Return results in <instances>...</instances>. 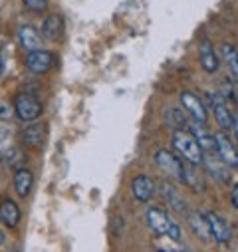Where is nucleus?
<instances>
[{"label":"nucleus","instance_id":"1","mask_svg":"<svg viewBox=\"0 0 238 252\" xmlns=\"http://www.w3.org/2000/svg\"><path fill=\"white\" fill-rule=\"evenodd\" d=\"M145 219H147V224L151 226L153 232H157L159 236H169L171 240L175 242H181L183 238V232H181V226H178L171 215L163 209H157V207H151L147 209L145 213Z\"/></svg>","mask_w":238,"mask_h":252},{"label":"nucleus","instance_id":"2","mask_svg":"<svg viewBox=\"0 0 238 252\" xmlns=\"http://www.w3.org/2000/svg\"><path fill=\"white\" fill-rule=\"evenodd\" d=\"M173 147L177 153L183 157V161L191 165H201L205 163V151L197 143V139L187 131V129H175L173 131Z\"/></svg>","mask_w":238,"mask_h":252},{"label":"nucleus","instance_id":"3","mask_svg":"<svg viewBox=\"0 0 238 252\" xmlns=\"http://www.w3.org/2000/svg\"><path fill=\"white\" fill-rule=\"evenodd\" d=\"M12 107L20 121H36L42 115V103L32 94H18Z\"/></svg>","mask_w":238,"mask_h":252},{"label":"nucleus","instance_id":"4","mask_svg":"<svg viewBox=\"0 0 238 252\" xmlns=\"http://www.w3.org/2000/svg\"><path fill=\"white\" fill-rule=\"evenodd\" d=\"M155 163L169 177L183 183V159L181 157H177L175 153H171L167 149H159V151H155Z\"/></svg>","mask_w":238,"mask_h":252},{"label":"nucleus","instance_id":"5","mask_svg":"<svg viewBox=\"0 0 238 252\" xmlns=\"http://www.w3.org/2000/svg\"><path fill=\"white\" fill-rule=\"evenodd\" d=\"M24 64H26V68H28L32 74L42 76V74H48V72L54 68L56 56H54L52 52H48V50H36V52L26 54Z\"/></svg>","mask_w":238,"mask_h":252},{"label":"nucleus","instance_id":"6","mask_svg":"<svg viewBox=\"0 0 238 252\" xmlns=\"http://www.w3.org/2000/svg\"><path fill=\"white\" fill-rule=\"evenodd\" d=\"M205 219H207V224H208L210 238H212L214 242L222 244V246L230 244V240H232V230H230L228 222H226L220 215H216V213H212V211H210V213H207V215H205Z\"/></svg>","mask_w":238,"mask_h":252},{"label":"nucleus","instance_id":"7","mask_svg":"<svg viewBox=\"0 0 238 252\" xmlns=\"http://www.w3.org/2000/svg\"><path fill=\"white\" fill-rule=\"evenodd\" d=\"M208 101H210V109L214 113L216 123L220 125L222 129H230L232 127V121H234V115H232V111H230L224 95L218 94V92H210L208 94Z\"/></svg>","mask_w":238,"mask_h":252},{"label":"nucleus","instance_id":"8","mask_svg":"<svg viewBox=\"0 0 238 252\" xmlns=\"http://www.w3.org/2000/svg\"><path fill=\"white\" fill-rule=\"evenodd\" d=\"M178 99H181L183 109L193 117L195 123H201V125L207 123L208 111H207V107H205V103H203V99H201L199 95H195L193 92H181Z\"/></svg>","mask_w":238,"mask_h":252},{"label":"nucleus","instance_id":"9","mask_svg":"<svg viewBox=\"0 0 238 252\" xmlns=\"http://www.w3.org/2000/svg\"><path fill=\"white\" fill-rule=\"evenodd\" d=\"M212 137H214V149H216L218 157L222 159V163H224L226 167H238V151H236V147L232 145L230 137H228L224 131L214 133Z\"/></svg>","mask_w":238,"mask_h":252},{"label":"nucleus","instance_id":"10","mask_svg":"<svg viewBox=\"0 0 238 252\" xmlns=\"http://www.w3.org/2000/svg\"><path fill=\"white\" fill-rule=\"evenodd\" d=\"M199 56H201V66L207 74H216L218 68H220V62H218V56L214 52V46L208 38H203L201 44H199Z\"/></svg>","mask_w":238,"mask_h":252},{"label":"nucleus","instance_id":"11","mask_svg":"<svg viewBox=\"0 0 238 252\" xmlns=\"http://www.w3.org/2000/svg\"><path fill=\"white\" fill-rule=\"evenodd\" d=\"M131 193L139 203H149L155 195V181L147 175H139L131 181Z\"/></svg>","mask_w":238,"mask_h":252},{"label":"nucleus","instance_id":"12","mask_svg":"<svg viewBox=\"0 0 238 252\" xmlns=\"http://www.w3.org/2000/svg\"><path fill=\"white\" fill-rule=\"evenodd\" d=\"M18 42H20V48L30 54V52H36V50H44L42 48V38L38 34V30L30 24H24L18 28Z\"/></svg>","mask_w":238,"mask_h":252},{"label":"nucleus","instance_id":"13","mask_svg":"<svg viewBox=\"0 0 238 252\" xmlns=\"http://www.w3.org/2000/svg\"><path fill=\"white\" fill-rule=\"evenodd\" d=\"M22 141L30 149H40L44 145V141H46V127L42 123L26 125L24 131H22Z\"/></svg>","mask_w":238,"mask_h":252},{"label":"nucleus","instance_id":"14","mask_svg":"<svg viewBox=\"0 0 238 252\" xmlns=\"http://www.w3.org/2000/svg\"><path fill=\"white\" fill-rule=\"evenodd\" d=\"M40 32L48 40H60L64 36V18L60 14H48L42 22Z\"/></svg>","mask_w":238,"mask_h":252},{"label":"nucleus","instance_id":"15","mask_svg":"<svg viewBox=\"0 0 238 252\" xmlns=\"http://www.w3.org/2000/svg\"><path fill=\"white\" fill-rule=\"evenodd\" d=\"M220 56L228 72V80L238 84V50L232 44H222L220 46Z\"/></svg>","mask_w":238,"mask_h":252},{"label":"nucleus","instance_id":"16","mask_svg":"<svg viewBox=\"0 0 238 252\" xmlns=\"http://www.w3.org/2000/svg\"><path fill=\"white\" fill-rule=\"evenodd\" d=\"M20 219H22V213L12 199H4L0 203V220H2L8 228H16Z\"/></svg>","mask_w":238,"mask_h":252},{"label":"nucleus","instance_id":"17","mask_svg":"<svg viewBox=\"0 0 238 252\" xmlns=\"http://www.w3.org/2000/svg\"><path fill=\"white\" fill-rule=\"evenodd\" d=\"M197 165H191V163H187V161H183V185H187L189 189H193V191H197V193H201V191H205V179H203V175L195 169Z\"/></svg>","mask_w":238,"mask_h":252},{"label":"nucleus","instance_id":"18","mask_svg":"<svg viewBox=\"0 0 238 252\" xmlns=\"http://www.w3.org/2000/svg\"><path fill=\"white\" fill-rule=\"evenodd\" d=\"M187 222H189V226H191V230H193V234H195L197 238H201L203 242H210V240H212V238H210V232H208L207 219H205L203 215H199V213H189V215H187Z\"/></svg>","mask_w":238,"mask_h":252},{"label":"nucleus","instance_id":"19","mask_svg":"<svg viewBox=\"0 0 238 252\" xmlns=\"http://www.w3.org/2000/svg\"><path fill=\"white\" fill-rule=\"evenodd\" d=\"M32 185H34V177H32V171L30 169H16L14 173V189L20 197H28L30 191H32Z\"/></svg>","mask_w":238,"mask_h":252},{"label":"nucleus","instance_id":"20","mask_svg":"<svg viewBox=\"0 0 238 252\" xmlns=\"http://www.w3.org/2000/svg\"><path fill=\"white\" fill-rule=\"evenodd\" d=\"M187 131L197 139V143L201 145V149H203V151H214V137H212L210 133H207V131H205L203 125L193 123Z\"/></svg>","mask_w":238,"mask_h":252},{"label":"nucleus","instance_id":"21","mask_svg":"<svg viewBox=\"0 0 238 252\" xmlns=\"http://www.w3.org/2000/svg\"><path fill=\"white\" fill-rule=\"evenodd\" d=\"M161 193H163V197L167 199V203L173 207V209H177V211H185V201H183V197L178 195V189H175L171 183H167V181H163L161 183Z\"/></svg>","mask_w":238,"mask_h":252},{"label":"nucleus","instance_id":"22","mask_svg":"<svg viewBox=\"0 0 238 252\" xmlns=\"http://www.w3.org/2000/svg\"><path fill=\"white\" fill-rule=\"evenodd\" d=\"M22 161H24V155H22L20 149H8L4 153V163L8 167H12V169H20V163Z\"/></svg>","mask_w":238,"mask_h":252},{"label":"nucleus","instance_id":"23","mask_svg":"<svg viewBox=\"0 0 238 252\" xmlns=\"http://www.w3.org/2000/svg\"><path fill=\"white\" fill-rule=\"evenodd\" d=\"M22 2L32 12H44L48 8V0H22Z\"/></svg>","mask_w":238,"mask_h":252},{"label":"nucleus","instance_id":"24","mask_svg":"<svg viewBox=\"0 0 238 252\" xmlns=\"http://www.w3.org/2000/svg\"><path fill=\"white\" fill-rule=\"evenodd\" d=\"M14 115V107L6 101H0V121H6Z\"/></svg>","mask_w":238,"mask_h":252},{"label":"nucleus","instance_id":"25","mask_svg":"<svg viewBox=\"0 0 238 252\" xmlns=\"http://www.w3.org/2000/svg\"><path fill=\"white\" fill-rule=\"evenodd\" d=\"M169 115L173 117V119H171L173 123H177V125H187L185 117H181V115H178V109H169Z\"/></svg>","mask_w":238,"mask_h":252},{"label":"nucleus","instance_id":"26","mask_svg":"<svg viewBox=\"0 0 238 252\" xmlns=\"http://www.w3.org/2000/svg\"><path fill=\"white\" fill-rule=\"evenodd\" d=\"M230 201H232L234 209H238V185H234V189H232V193H230Z\"/></svg>","mask_w":238,"mask_h":252},{"label":"nucleus","instance_id":"27","mask_svg":"<svg viewBox=\"0 0 238 252\" xmlns=\"http://www.w3.org/2000/svg\"><path fill=\"white\" fill-rule=\"evenodd\" d=\"M232 129H234V135H236V139H238V115H236L234 121H232Z\"/></svg>","mask_w":238,"mask_h":252},{"label":"nucleus","instance_id":"28","mask_svg":"<svg viewBox=\"0 0 238 252\" xmlns=\"http://www.w3.org/2000/svg\"><path fill=\"white\" fill-rule=\"evenodd\" d=\"M2 242H4V232L0 230V244H2Z\"/></svg>","mask_w":238,"mask_h":252},{"label":"nucleus","instance_id":"29","mask_svg":"<svg viewBox=\"0 0 238 252\" xmlns=\"http://www.w3.org/2000/svg\"><path fill=\"white\" fill-rule=\"evenodd\" d=\"M0 74H2V58H0Z\"/></svg>","mask_w":238,"mask_h":252}]
</instances>
